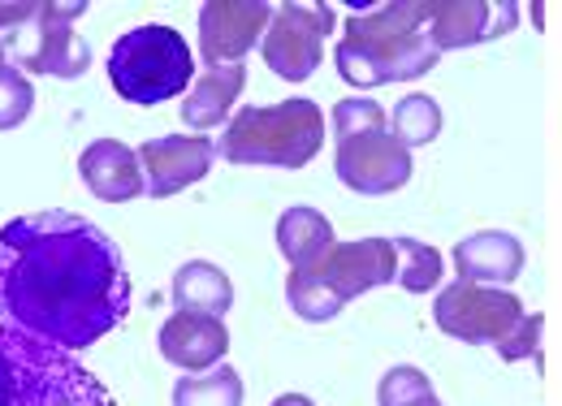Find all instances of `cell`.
Here are the masks:
<instances>
[{"label":"cell","instance_id":"1","mask_svg":"<svg viewBox=\"0 0 562 406\" xmlns=\"http://www.w3.org/2000/svg\"><path fill=\"white\" fill-rule=\"evenodd\" d=\"M131 312V277L117 243L78 212H26L0 225V320L87 350Z\"/></svg>","mask_w":562,"mask_h":406},{"label":"cell","instance_id":"2","mask_svg":"<svg viewBox=\"0 0 562 406\" xmlns=\"http://www.w3.org/2000/svg\"><path fill=\"white\" fill-rule=\"evenodd\" d=\"M441 61L432 40L424 35V0H394V4H368L351 13L334 66L338 74L368 91L385 82H416Z\"/></svg>","mask_w":562,"mask_h":406},{"label":"cell","instance_id":"3","mask_svg":"<svg viewBox=\"0 0 562 406\" xmlns=\"http://www.w3.org/2000/svg\"><path fill=\"white\" fill-rule=\"evenodd\" d=\"M0 406H117L74 350L0 320Z\"/></svg>","mask_w":562,"mask_h":406},{"label":"cell","instance_id":"4","mask_svg":"<svg viewBox=\"0 0 562 406\" xmlns=\"http://www.w3.org/2000/svg\"><path fill=\"white\" fill-rule=\"evenodd\" d=\"M398 281V247L394 238H355V243H334L312 269H290L285 277V303L299 320L325 325L342 316V307Z\"/></svg>","mask_w":562,"mask_h":406},{"label":"cell","instance_id":"5","mask_svg":"<svg viewBox=\"0 0 562 406\" xmlns=\"http://www.w3.org/2000/svg\"><path fill=\"white\" fill-rule=\"evenodd\" d=\"M325 143L321 104L294 95L281 104H256L229 117L216 138L221 160L229 165H265V169H303Z\"/></svg>","mask_w":562,"mask_h":406},{"label":"cell","instance_id":"6","mask_svg":"<svg viewBox=\"0 0 562 406\" xmlns=\"http://www.w3.org/2000/svg\"><path fill=\"white\" fill-rule=\"evenodd\" d=\"M109 82L126 104H165L195 82V57L182 31L147 22L126 31L109 53Z\"/></svg>","mask_w":562,"mask_h":406},{"label":"cell","instance_id":"7","mask_svg":"<svg viewBox=\"0 0 562 406\" xmlns=\"http://www.w3.org/2000/svg\"><path fill=\"white\" fill-rule=\"evenodd\" d=\"M82 13H87V0H78V4L40 0L35 18L13 26L4 40L9 66L26 69V74H48V78H82L91 69V44L78 40V31H74V22Z\"/></svg>","mask_w":562,"mask_h":406},{"label":"cell","instance_id":"8","mask_svg":"<svg viewBox=\"0 0 562 406\" xmlns=\"http://www.w3.org/2000/svg\"><path fill=\"white\" fill-rule=\"evenodd\" d=\"M524 298L497 285H476V281H450L437 303H432V320L446 338L463 341V346H502L519 329L524 320Z\"/></svg>","mask_w":562,"mask_h":406},{"label":"cell","instance_id":"9","mask_svg":"<svg viewBox=\"0 0 562 406\" xmlns=\"http://www.w3.org/2000/svg\"><path fill=\"white\" fill-rule=\"evenodd\" d=\"M334 31L329 4H281L265 31V66L285 82H307L325 61V40Z\"/></svg>","mask_w":562,"mask_h":406},{"label":"cell","instance_id":"10","mask_svg":"<svg viewBox=\"0 0 562 406\" xmlns=\"http://www.w3.org/2000/svg\"><path fill=\"white\" fill-rule=\"evenodd\" d=\"M519 26L515 0H424V35L437 53L502 40Z\"/></svg>","mask_w":562,"mask_h":406},{"label":"cell","instance_id":"11","mask_svg":"<svg viewBox=\"0 0 562 406\" xmlns=\"http://www.w3.org/2000/svg\"><path fill=\"white\" fill-rule=\"evenodd\" d=\"M334 169L355 195H390L412 182V151L390 131H368L338 143Z\"/></svg>","mask_w":562,"mask_h":406},{"label":"cell","instance_id":"12","mask_svg":"<svg viewBox=\"0 0 562 406\" xmlns=\"http://www.w3.org/2000/svg\"><path fill=\"white\" fill-rule=\"evenodd\" d=\"M269 0H209L200 4V57L216 66H238L256 44H265V31L273 22Z\"/></svg>","mask_w":562,"mask_h":406},{"label":"cell","instance_id":"13","mask_svg":"<svg viewBox=\"0 0 562 406\" xmlns=\"http://www.w3.org/2000/svg\"><path fill=\"white\" fill-rule=\"evenodd\" d=\"M216 138L212 135H165L147 138L139 147L143 182L151 200H169L187 187H195L200 178H209V169L216 165Z\"/></svg>","mask_w":562,"mask_h":406},{"label":"cell","instance_id":"14","mask_svg":"<svg viewBox=\"0 0 562 406\" xmlns=\"http://www.w3.org/2000/svg\"><path fill=\"white\" fill-rule=\"evenodd\" d=\"M160 354L182 372H209V368H221V359L229 354V334L216 316L173 312L160 329Z\"/></svg>","mask_w":562,"mask_h":406},{"label":"cell","instance_id":"15","mask_svg":"<svg viewBox=\"0 0 562 406\" xmlns=\"http://www.w3.org/2000/svg\"><path fill=\"white\" fill-rule=\"evenodd\" d=\"M78 173L91 187V195L104 203H131L147 191L139 151L126 147V143H117V138H95L78 156Z\"/></svg>","mask_w":562,"mask_h":406},{"label":"cell","instance_id":"16","mask_svg":"<svg viewBox=\"0 0 562 406\" xmlns=\"http://www.w3.org/2000/svg\"><path fill=\"white\" fill-rule=\"evenodd\" d=\"M454 269L463 281L506 290L524 272V243L506 229H481L454 247Z\"/></svg>","mask_w":562,"mask_h":406},{"label":"cell","instance_id":"17","mask_svg":"<svg viewBox=\"0 0 562 406\" xmlns=\"http://www.w3.org/2000/svg\"><path fill=\"white\" fill-rule=\"evenodd\" d=\"M243 82H247L243 61L200 74L191 82V91L182 95V126H191L200 135H209L216 126H229V113H234V100L243 95Z\"/></svg>","mask_w":562,"mask_h":406},{"label":"cell","instance_id":"18","mask_svg":"<svg viewBox=\"0 0 562 406\" xmlns=\"http://www.w3.org/2000/svg\"><path fill=\"white\" fill-rule=\"evenodd\" d=\"M334 243H338V238H334V225H329L325 212L303 207V203H294V207L281 212L278 247H281V256H285L290 269H312Z\"/></svg>","mask_w":562,"mask_h":406},{"label":"cell","instance_id":"19","mask_svg":"<svg viewBox=\"0 0 562 406\" xmlns=\"http://www.w3.org/2000/svg\"><path fill=\"white\" fill-rule=\"evenodd\" d=\"M173 303H178V312H204V316L225 320V312L234 307V285L216 264L191 260L173 277Z\"/></svg>","mask_w":562,"mask_h":406},{"label":"cell","instance_id":"20","mask_svg":"<svg viewBox=\"0 0 562 406\" xmlns=\"http://www.w3.org/2000/svg\"><path fill=\"white\" fill-rule=\"evenodd\" d=\"M173 406H243V376L229 363L204 376H182L173 385Z\"/></svg>","mask_w":562,"mask_h":406},{"label":"cell","instance_id":"21","mask_svg":"<svg viewBox=\"0 0 562 406\" xmlns=\"http://www.w3.org/2000/svg\"><path fill=\"white\" fill-rule=\"evenodd\" d=\"M390 135L398 138L407 151L424 147L441 135V104L432 95H403L394 104V117H390Z\"/></svg>","mask_w":562,"mask_h":406},{"label":"cell","instance_id":"22","mask_svg":"<svg viewBox=\"0 0 562 406\" xmlns=\"http://www.w3.org/2000/svg\"><path fill=\"white\" fill-rule=\"evenodd\" d=\"M398 247V285L407 294H424L441 281V251L428 247V243H416V238H394Z\"/></svg>","mask_w":562,"mask_h":406},{"label":"cell","instance_id":"23","mask_svg":"<svg viewBox=\"0 0 562 406\" xmlns=\"http://www.w3.org/2000/svg\"><path fill=\"white\" fill-rule=\"evenodd\" d=\"M376 406H441V403H437V390H432V381L424 376L420 368L403 363V368H390L381 376Z\"/></svg>","mask_w":562,"mask_h":406},{"label":"cell","instance_id":"24","mask_svg":"<svg viewBox=\"0 0 562 406\" xmlns=\"http://www.w3.org/2000/svg\"><path fill=\"white\" fill-rule=\"evenodd\" d=\"M385 122H390V117H385V109H381L376 100H368V95L338 100V104H334V113H329V126H334L338 143H342V138H355V135H368V131H390Z\"/></svg>","mask_w":562,"mask_h":406},{"label":"cell","instance_id":"25","mask_svg":"<svg viewBox=\"0 0 562 406\" xmlns=\"http://www.w3.org/2000/svg\"><path fill=\"white\" fill-rule=\"evenodd\" d=\"M35 109V91L31 78L22 69L4 66L0 69V131H18Z\"/></svg>","mask_w":562,"mask_h":406},{"label":"cell","instance_id":"26","mask_svg":"<svg viewBox=\"0 0 562 406\" xmlns=\"http://www.w3.org/2000/svg\"><path fill=\"white\" fill-rule=\"evenodd\" d=\"M541 329H546V316H541V312L524 316V320H519V329H515L510 338L497 346V354H502L506 363H519V359L537 354V350H541Z\"/></svg>","mask_w":562,"mask_h":406},{"label":"cell","instance_id":"27","mask_svg":"<svg viewBox=\"0 0 562 406\" xmlns=\"http://www.w3.org/2000/svg\"><path fill=\"white\" fill-rule=\"evenodd\" d=\"M35 9H40V0H18V4H0V31H13V26H22L26 18H35Z\"/></svg>","mask_w":562,"mask_h":406},{"label":"cell","instance_id":"28","mask_svg":"<svg viewBox=\"0 0 562 406\" xmlns=\"http://www.w3.org/2000/svg\"><path fill=\"white\" fill-rule=\"evenodd\" d=\"M273 406H316V403H312L307 394H281V398Z\"/></svg>","mask_w":562,"mask_h":406},{"label":"cell","instance_id":"29","mask_svg":"<svg viewBox=\"0 0 562 406\" xmlns=\"http://www.w3.org/2000/svg\"><path fill=\"white\" fill-rule=\"evenodd\" d=\"M0 69H4V44H0Z\"/></svg>","mask_w":562,"mask_h":406}]
</instances>
